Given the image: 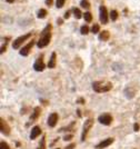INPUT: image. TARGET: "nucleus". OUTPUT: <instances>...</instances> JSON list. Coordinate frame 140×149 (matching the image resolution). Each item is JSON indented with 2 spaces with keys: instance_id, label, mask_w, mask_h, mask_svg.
I'll return each instance as SVG.
<instances>
[{
  "instance_id": "nucleus-32",
  "label": "nucleus",
  "mask_w": 140,
  "mask_h": 149,
  "mask_svg": "<svg viewBox=\"0 0 140 149\" xmlns=\"http://www.w3.org/2000/svg\"><path fill=\"white\" fill-rule=\"evenodd\" d=\"M46 5L49 6V7H51V6L53 5V0H46Z\"/></svg>"
},
{
  "instance_id": "nucleus-11",
  "label": "nucleus",
  "mask_w": 140,
  "mask_h": 149,
  "mask_svg": "<svg viewBox=\"0 0 140 149\" xmlns=\"http://www.w3.org/2000/svg\"><path fill=\"white\" fill-rule=\"evenodd\" d=\"M58 118H59L58 114H56V112L51 114L50 116L48 117V125H49L50 127H55V126L57 125V122H58Z\"/></svg>"
},
{
  "instance_id": "nucleus-9",
  "label": "nucleus",
  "mask_w": 140,
  "mask_h": 149,
  "mask_svg": "<svg viewBox=\"0 0 140 149\" xmlns=\"http://www.w3.org/2000/svg\"><path fill=\"white\" fill-rule=\"evenodd\" d=\"M0 130L5 136L10 135V127L5 119H0Z\"/></svg>"
},
{
  "instance_id": "nucleus-5",
  "label": "nucleus",
  "mask_w": 140,
  "mask_h": 149,
  "mask_svg": "<svg viewBox=\"0 0 140 149\" xmlns=\"http://www.w3.org/2000/svg\"><path fill=\"white\" fill-rule=\"evenodd\" d=\"M110 14H108V10L105 6H100L99 7V18H100V21L103 25H107L108 24V17Z\"/></svg>"
},
{
  "instance_id": "nucleus-35",
  "label": "nucleus",
  "mask_w": 140,
  "mask_h": 149,
  "mask_svg": "<svg viewBox=\"0 0 140 149\" xmlns=\"http://www.w3.org/2000/svg\"><path fill=\"white\" fill-rule=\"evenodd\" d=\"M77 115H78V117H81V116H82V114H81L80 109H78V110H77Z\"/></svg>"
},
{
  "instance_id": "nucleus-22",
  "label": "nucleus",
  "mask_w": 140,
  "mask_h": 149,
  "mask_svg": "<svg viewBox=\"0 0 140 149\" xmlns=\"http://www.w3.org/2000/svg\"><path fill=\"white\" fill-rule=\"evenodd\" d=\"M109 14H110V18H111L112 21H116V20H117V18H118V11H117V10H111Z\"/></svg>"
},
{
  "instance_id": "nucleus-8",
  "label": "nucleus",
  "mask_w": 140,
  "mask_h": 149,
  "mask_svg": "<svg viewBox=\"0 0 140 149\" xmlns=\"http://www.w3.org/2000/svg\"><path fill=\"white\" fill-rule=\"evenodd\" d=\"M115 141V139L112 138V137H110V138H107V139H105V140H102L101 142H99L98 145H96V149H103V148H107V147H109L112 142Z\"/></svg>"
},
{
  "instance_id": "nucleus-4",
  "label": "nucleus",
  "mask_w": 140,
  "mask_h": 149,
  "mask_svg": "<svg viewBox=\"0 0 140 149\" xmlns=\"http://www.w3.org/2000/svg\"><path fill=\"white\" fill-rule=\"evenodd\" d=\"M31 32H28V33H26L24 36H20V37H18L17 39L14 41H12V48L13 49H18L26 40H28V38H30L31 37Z\"/></svg>"
},
{
  "instance_id": "nucleus-16",
  "label": "nucleus",
  "mask_w": 140,
  "mask_h": 149,
  "mask_svg": "<svg viewBox=\"0 0 140 149\" xmlns=\"http://www.w3.org/2000/svg\"><path fill=\"white\" fill-rule=\"evenodd\" d=\"M125 94H126V96H127L129 99H131V98L135 97V90H132V88L130 86H128L127 88L125 89Z\"/></svg>"
},
{
  "instance_id": "nucleus-25",
  "label": "nucleus",
  "mask_w": 140,
  "mask_h": 149,
  "mask_svg": "<svg viewBox=\"0 0 140 149\" xmlns=\"http://www.w3.org/2000/svg\"><path fill=\"white\" fill-rule=\"evenodd\" d=\"M91 31L93 32V33H98L99 31H100V27H99V25L98 24H95L92 28H91Z\"/></svg>"
},
{
  "instance_id": "nucleus-21",
  "label": "nucleus",
  "mask_w": 140,
  "mask_h": 149,
  "mask_svg": "<svg viewBox=\"0 0 140 149\" xmlns=\"http://www.w3.org/2000/svg\"><path fill=\"white\" fill-rule=\"evenodd\" d=\"M83 18H85V20H86L87 22L92 21V14H91V12H89V11H87V12L83 14Z\"/></svg>"
},
{
  "instance_id": "nucleus-23",
  "label": "nucleus",
  "mask_w": 140,
  "mask_h": 149,
  "mask_svg": "<svg viewBox=\"0 0 140 149\" xmlns=\"http://www.w3.org/2000/svg\"><path fill=\"white\" fill-rule=\"evenodd\" d=\"M38 149H46V136L42 137V139H41V141L39 144Z\"/></svg>"
},
{
  "instance_id": "nucleus-3",
  "label": "nucleus",
  "mask_w": 140,
  "mask_h": 149,
  "mask_svg": "<svg viewBox=\"0 0 140 149\" xmlns=\"http://www.w3.org/2000/svg\"><path fill=\"white\" fill-rule=\"evenodd\" d=\"M93 126V119H87L85 123H83V128H82V133H81V141H85L86 138H87V135L90 131L91 127Z\"/></svg>"
},
{
  "instance_id": "nucleus-17",
  "label": "nucleus",
  "mask_w": 140,
  "mask_h": 149,
  "mask_svg": "<svg viewBox=\"0 0 140 149\" xmlns=\"http://www.w3.org/2000/svg\"><path fill=\"white\" fill-rule=\"evenodd\" d=\"M47 14H48V11L46 9H39L38 12H37V17L40 18V19H43V18L47 17Z\"/></svg>"
},
{
  "instance_id": "nucleus-12",
  "label": "nucleus",
  "mask_w": 140,
  "mask_h": 149,
  "mask_svg": "<svg viewBox=\"0 0 140 149\" xmlns=\"http://www.w3.org/2000/svg\"><path fill=\"white\" fill-rule=\"evenodd\" d=\"M40 134H41V128H40L39 126H35V127L32 128V130H31L30 139H31V140H35L38 136H40Z\"/></svg>"
},
{
  "instance_id": "nucleus-34",
  "label": "nucleus",
  "mask_w": 140,
  "mask_h": 149,
  "mask_svg": "<svg viewBox=\"0 0 140 149\" xmlns=\"http://www.w3.org/2000/svg\"><path fill=\"white\" fill-rule=\"evenodd\" d=\"M133 129H135V131H139V125H138V123H135Z\"/></svg>"
},
{
  "instance_id": "nucleus-6",
  "label": "nucleus",
  "mask_w": 140,
  "mask_h": 149,
  "mask_svg": "<svg viewBox=\"0 0 140 149\" xmlns=\"http://www.w3.org/2000/svg\"><path fill=\"white\" fill-rule=\"evenodd\" d=\"M45 68H46V65H45V62H43V56L41 54L38 59L36 60V62L34 64V69H35L36 71H42Z\"/></svg>"
},
{
  "instance_id": "nucleus-18",
  "label": "nucleus",
  "mask_w": 140,
  "mask_h": 149,
  "mask_svg": "<svg viewBox=\"0 0 140 149\" xmlns=\"http://www.w3.org/2000/svg\"><path fill=\"white\" fill-rule=\"evenodd\" d=\"M72 12H74V14H75V17H76L77 19H80L83 16V14H81V10L79 8H72Z\"/></svg>"
},
{
  "instance_id": "nucleus-2",
  "label": "nucleus",
  "mask_w": 140,
  "mask_h": 149,
  "mask_svg": "<svg viewBox=\"0 0 140 149\" xmlns=\"http://www.w3.org/2000/svg\"><path fill=\"white\" fill-rule=\"evenodd\" d=\"M92 89L98 94L108 93L112 89V83L110 81H95L92 82Z\"/></svg>"
},
{
  "instance_id": "nucleus-27",
  "label": "nucleus",
  "mask_w": 140,
  "mask_h": 149,
  "mask_svg": "<svg viewBox=\"0 0 140 149\" xmlns=\"http://www.w3.org/2000/svg\"><path fill=\"white\" fill-rule=\"evenodd\" d=\"M0 149H10V147L8 146V144H7V142L2 141V142H1V146H0Z\"/></svg>"
},
{
  "instance_id": "nucleus-13",
  "label": "nucleus",
  "mask_w": 140,
  "mask_h": 149,
  "mask_svg": "<svg viewBox=\"0 0 140 149\" xmlns=\"http://www.w3.org/2000/svg\"><path fill=\"white\" fill-rule=\"evenodd\" d=\"M40 114H41V108H40V107H36V108L34 109L32 115L30 116V121H35L39 116H40Z\"/></svg>"
},
{
  "instance_id": "nucleus-19",
  "label": "nucleus",
  "mask_w": 140,
  "mask_h": 149,
  "mask_svg": "<svg viewBox=\"0 0 140 149\" xmlns=\"http://www.w3.org/2000/svg\"><path fill=\"white\" fill-rule=\"evenodd\" d=\"M80 6H81V8H83V9H89L90 8V2L88 0H81L80 1Z\"/></svg>"
},
{
  "instance_id": "nucleus-31",
  "label": "nucleus",
  "mask_w": 140,
  "mask_h": 149,
  "mask_svg": "<svg viewBox=\"0 0 140 149\" xmlns=\"http://www.w3.org/2000/svg\"><path fill=\"white\" fill-rule=\"evenodd\" d=\"M75 147H76V144H70V145H68L64 149H74Z\"/></svg>"
},
{
  "instance_id": "nucleus-28",
  "label": "nucleus",
  "mask_w": 140,
  "mask_h": 149,
  "mask_svg": "<svg viewBox=\"0 0 140 149\" xmlns=\"http://www.w3.org/2000/svg\"><path fill=\"white\" fill-rule=\"evenodd\" d=\"M77 104H79V105H83V104H85V99H83V98H78Z\"/></svg>"
},
{
  "instance_id": "nucleus-36",
  "label": "nucleus",
  "mask_w": 140,
  "mask_h": 149,
  "mask_svg": "<svg viewBox=\"0 0 140 149\" xmlns=\"http://www.w3.org/2000/svg\"><path fill=\"white\" fill-rule=\"evenodd\" d=\"M6 1H7L8 3H12V2H13V1H14V0H6Z\"/></svg>"
},
{
  "instance_id": "nucleus-24",
  "label": "nucleus",
  "mask_w": 140,
  "mask_h": 149,
  "mask_svg": "<svg viewBox=\"0 0 140 149\" xmlns=\"http://www.w3.org/2000/svg\"><path fill=\"white\" fill-rule=\"evenodd\" d=\"M66 3V0H56V7L57 8H62Z\"/></svg>"
},
{
  "instance_id": "nucleus-30",
  "label": "nucleus",
  "mask_w": 140,
  "mask_h": 149,
  "mask_svg": "<svg viewBox=\"0 0 140 149\" xmlns=\"http://www.w3.org/2000/svg\"><path fill=\"white\" fill-rule=\"evenodd\" d=\"M72 137H74L72 135H67V136H64V140H71V139H72Z\"/></svg>"
},
{
  "instance_id": "nucleus-26",
  "label": "nucleus",
  "mask_w": 140,
  "mask_h": 149,
  "mask_svg": "<svg viewBox=\"0 0 140 149\" xmlns=\"http://www.w3.org/2000/svg\"><path fill=\"white\" fill-rule=\"evenodd\" d=\"M7 45H8V41H5L3 45H2L1 48H0V54H3V53L6 51V49H7Z\"/></svg>"
},
{
  "instance_id": "nucleus-7",
  "label": "nucleus",
  "mask_w": 140,
  "mask_h": 149,
  "mask_svg": "<svg viewBox=\"0 0 140 149\" xmlns=\"http://www.w3.org/2000/svg\"><path fill=\"white\" fill-rule=\"evenodd\" d=\"M98 119H99V122L102 123V125H105V126H109V125H111V122H112V117H111L109 114L100 115Z\"/></svg>"
},
{
  "instance_id": "nucleus-29",
  "label": "nucleus",
  "mask_w": 140,
  "mask_h": 149,
  "mask_svg": "<svg viewBox=\"0 0 140 149\" xmlns=\"http://www.w3.org/2000/svg\"><path fill=\"white\" fill-rule=\"evenodd\" d=\"M57 24H58L59 26H61V25L64 24V18H58V20H57Z\"/></svg>"
},
{
  "instance_id": "nucleus-37",
  "label": "nucleus",
  "mask_w": 140,
  "mask_h": 149,
  "mask_svg": "<svg viewBox=\"0 0 140 149\" xmlns=\"http://www.w3.org/2000/svg\"><path fill=\"white\" fill-rule=\"evenodd\" d=\"M56 149H59V148H56Z\"/></svg>"
},
{
  "instance_id": "nucleus-10",
  "label": "nucleus",
  "mask_w": 140,
  "mask_h": 149,
  "mask_svg": "<svg viewBox=\"0 0 140 149\" xmlns=\"http://www.w3.org/2000/svg\"><path fill=\"white\" fill-rule=\"evenodd\" d=\"M34 45H35V40H31L28 45H26L25 47L19 51V54H21V56H24V57H26V56H28V54H30V51H31V48L34 47Z\"/></svg>"
},
{
  "instance_id": "nucleus-20",
  "label": "nucleus",
  "mask_w": 140,
  "mask_h": 149,
  "mask_svg": "<svg viewBox=\"0 0 140 149\" xmlns=\"http://www.w3.org/2000/svg\"><path fill=\"white\" fill-rule=\"evenodd\" d=\"M90 31V28L87 26V25H83V26H81L80 28V32H81V35H88Z\"/></svg>"
},
{
  "instance_id": "nucleus-14",
  "label": "nucleus",
  "mask_w": 140,
  "mask_h": 149,
  "mask_svg": "<svg viewBox=\"0 0 140 149\" xmlns=\"http://www.w3.org/2000/svg\"><path fill=\"white\" fill-rule=\"evenodd\" d=\"M109 37H110V33H109V31L108 30H103L101 32H99V40L101 41H108L109 39Z\"/></svg>"
},
{
  "instance_id": "nucleus-1",
  "label": "nucleus",
  "mask_w": 140,
  "mask_h": 149,
  "mask_svg": "<svg viewBox=\"0 0 140 149\" xmlns=\"http://www.w3.org/2000/svg\"><path fill=\"white\" fill-rule=\"evenodd\" d=\"M51 27L50 24L47 25V27L45 28L40 35V38H39L38 42H37V46L38 48H45L47 47L49 43H50V40H51Z\"/></svg>"
},
{
  "instance_id": "nucleus-15",
  "label": "nucleus",
  "mask_w": 140,
  "mask_h": 149,
  "mask_svg": "<svg viewBox=\"0 0 140 149\" xmlns=\"http://www.w3.org/2000/svg\"><path fill=\"white\" fill-rule=\"evenodd\" d=\"M56 58H57V54L53 51L52 54H51V57H50V60H49V62H48V68H50V69H52V68L56 67Z\"/></svg>"
},
{
  "instance_id": "nucleus-33",
  "label": "nucleus",
  "mask_w": 140,
  "mask_h": 149,
  "mask_svg": "<svg viewBox=\"0 0 140 149\" xmlns=\"http://www.w3.org/2000/svg\"><path fill=\"white\" fill-rule=\"evenodd\" d=\"M70 17V11H66V14L64 16V19H68Z\"/></svg>"
}]
</instances>
